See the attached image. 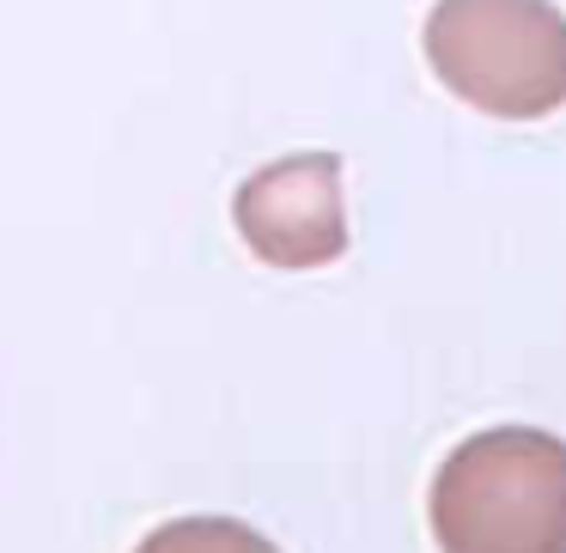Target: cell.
I'll return each mask as SVG.
<instances>
[{
    "label": "cell",
    "instance_id": "3",
    "mask_svg": "<svg viewBox=\"0 0 566 553\" xmlns=\"http://www.w3.org/2000/svg\"><path fill=\"white\" fill-rule=\"evenodd\" d=\"M232 225L269 268H323L347 249L342 159L335 152H286L244 177L232 195Z\"/></svg>",
    "mask_w": 566,
    "mask_h": 553
},
{
    "label": "cell",
    "instance_id": "1",
    "mask_svg": "<svg viewBox=\"0 0 566 553\" xmlns=\"http://www.w3.org/2000/svg\"><path fill=\"white\" fill-rule=\"evenodd\" d=\"M432 541L444 553H566V438L488 426L432 475Z\"/></svg>",
    "mask_w": 566,
    "mask_h": 553
},
{
    "label": "cell",
    "instance_id": "2",
    "mask_svg": "<svg viewBox=\"0 0 566 553\" xmlns=\"http://www.w3.org/2000/svg\"><path fill=\"white\" fill-rule=\"evenodd\" d=\"M427 62L451 98L500 123H542L566 104V13L554 0H432Z\"/></svg>",
    "mask_w": 566,
    "mask_h": 553
},
{
    "label": "cell",
    "instance_id": "4",
    "mask_svg": "<svg viewBox=\"0 0 566 553\" xmlns=\"http://www.w3.org/2000/svg\"><path fill=\"white\" fill-rule=\"evenodd\" d=\"M135 553H281V547L238 517H177V523L153 529Z\"/></svg>",
    "mask_w": 566,
    "mask_h": 553
}]
</instances>
